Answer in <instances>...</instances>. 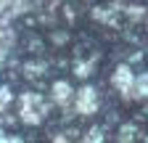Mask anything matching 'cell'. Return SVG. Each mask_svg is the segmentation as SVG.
I'll return each instance as SVG.
<instances>
[{
	"label": "cell",
	"mask_w": 148,
	"mask_h": 143,
	"mask_svg": "<svg viewBox=\"0 0 148 143\" xmlns=\"http://www.w3.org/2000/svg\"><path fill=\"white\" fill-rule=\"evenodd\" d=\"M50 111V103L40 96V93H21L18 98V119H21L27 127H37V124H42L45 117Z\"/></svg>",
	"instance_id": "6da1fadb"
},
{
	"label": "cell",
	"mask_w": 148,
	"mask_h": 143,
	"mask_svg": "<svg viewBox=\"0 0 148 143\" xmlns=\"http://www.w3.org/2000/svg\"><path fill=\"white\" fill-rule=\"evenodd\" d=\"M74 109H77V114H82V117L95 114L98 111V90L90 87V85L79 87L77 96H74Z\"/></svg>",
	"instance_id": "7a4b0ae2"
},
{
	"label": "cell",
	"mask_w": 148,
	"mask_h": 143,
	"mask_svg": "<svg viewBox=\"0 0 148 143\" xmlns=\"http://www.w3.org/2000/svg\"><path fill=\"white\" fill-rule=\"evenodd\" d=\"M111 85L119 90L122 98L127 101H132V87H135V72L130 69V66H116L114 69V74H111Z\"/></svg>",
	"instance_id": "3957f363"
},
{
	"label": "cell",
	"mask_w": 148,
	"mask_h": 143,
	"mask_svg": "<svg viewBox=\"0 0 148 143\" xmlns=\"http://www.w3.org/2000/svg\"><path fill=\"white\" fill-rule=\"evenodd\" d=\"M74 87H71V82H66V80H58V82H53L50 85V101L56 103V106H61V109H69V106L74 103Z\"/></svg>",
	"instance_id": "277c9868"
},
{
	"label": "cell",
	"mask_w": 148,
	"mask_h": 143,
	"mask_svg": "<svg viewBox=\"0 0 148 143\" xmlns=\"http://www.w3.org/2000/svg\"><path fill=\"white\" fill-rule=\"evenodd\" d=\"M27 8H29L27 0H0V19L11 21V19H16V16H21Z\"/></svg>",
	"instance_id": "5b68a950"
},
{
	"label": "cell",
	"mask_w": 148,
	"mask_h": 143,
	"mask_svg": "<svg viewBox=\"0 0 148 143\" xmlns=\"http://www.w3.org/2000/svg\"><path fill=\"white\" fill-rule=\"evenodd\" d=\"M132 98H148V74H138L135 77V87H132Z\"/></svg>",
	"instance_id": "8992f818"
},
{
	"label": "cell",
	"mask_w": 148,
	"mask_h": 143,
	"mask_svg": "<svg viewBox=\"0 0 148 143\" xmlns=\"http://www.w3.org/2000/svg\"><path fill=\"white\" fill-rule=\"evenodd\" d=\"M11 101H13V93H11V87L8 85H0V114H3L8 106H11Z\"/></svg>",
	"instance_id": "52a82bcc"
},
{
	"label": "cell",
	"mask_w": 148,
	"mask_h": 143,
	"mask_svg": "<svg viewBox=\"0 0 148 143\" xmlns=\"http://www.w3.org/2000/svg\"><path fill=\"white\" fill-rule=\"evenodd\" d=\"M5 58H8V48H5V45H0V66L5 64Z\"/></svg>",
	"instance_id": "ba28073f"
},
{
	"label": "cell",
	"mask_w": 148,
	"mask_h": 143,
	"mask_svg": "<svg viewBox=\"0 0 148 143\" xmlns=\"http://www.w3.org/2000/svg\"><path fill=\"white\" fill-rule=\"evenodd\" d=\"M5 140H8V135H5L3 130H0V143H5Z\"/></svg>",
	"instance_id": "9c48e42d"
}]
</instances>
